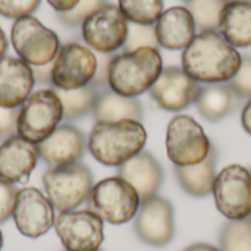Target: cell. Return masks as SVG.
Masks as SVG:
<instances>
[{
    "label": "cell",
    "mask_w": 251,
    "mask_h": 251,
    "mask_svg": "<svg viewBox=\"0 0 251 251\" xmlns=\"http://www.w3.org/2000/svg\"><path fill=\"white\" fill-rule=\"evenodd\" d=\"M243 56L219 31H203L182 51V69L197 82H228L241 66Z\"/></svg>",
    "instance_id": "6da1fadb"
},
{
    "label": "cell",
    "mask_w": 251,
    "mask_h": 251,
    "mask_svg": "<svg viewBox=\"0 0 251 251\" xmlns=\"http://www.w3.org/2000/svg\"><path fill=\"white\" fill-rule=\"evenodd\" d=\"M146 141L147 131L141 122H97L88 137V150L101 165L119 168L143 151Z\"/></svg>",
    "instance_id": "7a4b0ae2"
},
{
    "label": "cell",
    "mask_w": 251,
    "mask_h": 251,
    "mask_svg": "<svg viewBox=\"0 0 251 251\" xmlns=\"http://www.w3.org/2000/svg\"><path fill=\"white\" fill-rule=\"evenodd\" d=\"M163 69L157 49L141 47L115 54L109 66V87L125 97H137L156 82Z\"/></svg>",
    "instance_id": "3957f363"
},
{
    "label": "cell",
    "mask_w": 251,
    "mask_h": 251,
    "mask_svg": "<svg viewBox=\"0 0 251 251\" xmlns=\"http://www.w3.org/2000/svg\"><path fill=\"white\" fill-rule=\"evenodd\" d=\"M63 119V106L51 88L29 94L18 113V135L29 143L44 141Z\"/></svg>",
    "instance_id": "277c9868"
},
{
    "label": "cell",
    "mask_w": 251,
    "mask_h": 251,
    "mask_svg": "<svg viewBox=\"0 0 251 251\" xmlns=\"http://www.w3.org/2000/svg\"><path fill=\"white\" fill-rule=\"evenodd\" d=\"M43 185L51 206L59 212L75 210L88 200L93 174L82 163L50 168L43 174Z\"/></svg>",
    "instance_id": "5b68a950"
},
{
    "label": "cell",
    "mask_w": 251,
    "mask_h": 251,
    "mask_svg": "<svg viewBox=\"0 0 251 251\" xmlns=\"http://www.w3.org/2000/svg\"><path fill=\"white\" fill-rule=\"evenodd\" d=\"M87 203L88 210L103 221L122 225L135 218L141 200L132 185L119 176H112L93 187Z\"/></svg>",
    "instance_id": "8992f818"
},
{
    "label": "cell",
    "mask_w": 251,
    "mask_h": 251,
    "mask_svg": "<svg viewBox=\"0 0 251 251\" xmlns=\"http://www.w3.org/2000/svg\"><path fill=\"white\" fill-rule=\"evenodd\" d=\"M212 144L201 125L188 115L174 116L166 129V153L175 166H193L203 162Z\"/></svg>",
    "instance_id": "52a82bcc"
},
{
    "label": "cell",
    "mask_w": 251,
    "mask_h": 251,
    "mask_svg": "<svg viewBox=\"0 0 251 251\" xmlns=\"http://www.w3.org/2000/svg\"><path fill=\"white\" fill-rule=\"evenodd\" d=\"M10 38L19 59L29 66H41L53 62L62 47L57 34L46 28L34 16L16 19Z\"/></svg>",
    "instance_id": "ba28073f"
},
{
    "label": "cell",
    "mask_w": 251,
    "mask_h": 251,
    "mask_svg": "<svg viewBox=\"0 0 251 251\" xmlns=\"http://www.w3.org/2000/svg\"><path fill=\"white\" fill-rule=\"evenodd\" d=\"M213 197L216 209L229 221L251 216V174L241 165L224 168L215 179Z\"/></svg>",
    "instance_id": "9c48e42d"
},
{
    "label": "cell",
    "mask_w": 251,
    "mask_h": 251,
    "mask_svg": "<svg viewBox=\"0 0 251 251\" xmlns=\"http://www.w3.org/2000/svg\"><path fill=\"white\" fill-rule=\"evenodd\" d=\"M53 226L66 251H99L104 240L103 219L88 209L60 212Z\"/></svg>",
    "instance_id": "30bf717a"
},
{
    "label": "cell",
    "mask_w": 251,
    "mask_h": 251,
    "mask_svg": "<svg viewBox=\"0 0 251 251\" xmlns=\"http://www.w3.org/2000/svg\"><path fill=\"white\" fill-rule=\"evenodd\" d=\"M128 24L119 6L106 3L82 22V38L94 51L113 53L124 47Z\"/></svg>",
    "instance_id": "8fae6325"
},
{
    "label": "cell",
    "mask_w": 251,
    "mask_h": 251,
    "mask_svg": "<svg viewBox=\"0 0 251 251\" xmlns=\"http://www.w3.org/2000/svg\"><path fill=\"white\" fill-rule=\"evenodd\" d=\"M96 71V53L79 43H68L53 60L51 85L59 90H76L91 84Z\"/></svg>",
    "instance_id": "7c38bea8"
},
{
    "label": "cell",
    "mask_w": 251,
    "mask_h": 251,
    "mask_svg": "<svg viewBox=\"0 0 251 251\" xmlns=\"http://www.w3.org/2000/svg\"><path fill=\"white\" fill-rule=\"evenodd\" d=\"M137 237L153 247H163L175 237L174 207L169 200L154 196L141 201L134 218Z\"/></svg>",
    "instance_id": "4fadbf2b"
},
{
    "label": "cell",
    "mask_w": 251,
    "mask_h": 251,
    "mask_svg": "<svg viewBox=\"0 0 251 251\" xmlns=\"http://www.w3.org/2000/svg\"><path fill=\"white\" fill-rule=\"evenodd\" d=\"M12 218L18 231L28 238H38L54 225V207L50 200L34 187L18 191Z\"/></svg>",
    "instance_id": "5bb4252c"
},
{
    "label": "cell",
    "mask_w": 251,
    "mask_h": 251,
    "mask_svg": "<svg viewBox=\"0 0 251 251\" xmlns=\"http://www.w3.org/2000/svg\"><path fill=\"white\" fill-rule=\"evenodd\" d=\"M149 91L162 109L179 112L197 101L201 93V85L184 69L169 66L162 69L159 78Z\"/></svg>",
    "instance_id": "9a60e30c"
},
{
    "label": "cell",
    "mask_w": 251,
    "mask_h": 251,
    "mask_svg": "<svg viewBox=\"0 0 251 251\" xmlns=\"http://www.w3.org/2000/svg\"><path fill=\"white\" fill-rule=\"evenodd\" d=\"M38 156L50 166H66L78 163L87 149L85 135L75 126L59 125L44 141L37 144Z\"/></svg>",
    "instance_id": "2e32d148"
},
{
    "label": "cell",
    "mask_w": 251,
    "mask_h": 251,
    "mask_svg": "<svg viewBox=\"0 0 251 251\" xmlns=\"http://www.w3.org/2000/svg\"><path fill=\"white\" fill-rule=\"evenodd\" d=\"M38 157L37 144L21 138L18 134L6 138L0 146V181L7 184L26 182Z\"/></svg>",
    "instance_id": "e0dca14e"
},
{
    "label": "cell",
    "mask_w": 251,
    "mask_h": 251,
    "mask_svg": "<svg viewBox=\"0 0 251 251\" xmlns=\"http://www.w3.org/2000/svg\"><path fill=\"white\" fill-rule=\"evenodd\" d=\"M35 84L31 66L22 59L0 60V106L18 109L29 97Z\"/></svg>",
    "instance_id": "ac0fdd59"
},
{
    "label": "cell",
    "mask_w": 251,
    "mask_h": 251,
    "mask_svg": "<svg viewBox=\"0 0 251 251\" xmlns=\"http://www.w3.org/2000/svg\"><path fill=\"white\" fill-rule=\"evenodd\" d=\"M118 176L132 185L140 200L146 201L157 196L163 182V169L151 153L143 150L118 168Z\"/></svg>",
    "instance_id": "d6986e66"
},
{
    "label": "cell",
    "mask_w": 251,
    "mask_h": 251,
    "mask_svg": "<svg viewBox=\"0 0 251 251\" xmlns=\"http://www.w3.org/2000/svg\"><path fill=\"white\" fill-rule=\"evenodd\" d=\"M159 46L169 50L185 49L196 37V22L185 6L165 10L154 24Z\"/></svg>",
    "instance_id": "ffe728a7"
},
{
    "label": "cell",
    "mask_w": 251,
    "mask_h": 251,
    "mask_svg": "<svg viewBox=\"0 0 251 251\" xmlns=\"http://www.w3.org/2000/svg\"><path fill=\"white\" fill-rule=\"evenodd\" d=\"M93 115L97 122H141L143 107L135 97H125L110 90V87H104L97 96V100L93 107Z\"/></svg>",
    "instance_id": "44dd1931"
},
{
    "label": "cell",
    "mask_w": 251,
    "mask_h": 251,
    "mask_svg": "<svg viewBox=\"0 0 251 251\" xmlns=\"http://www.w3.org/2000/svg\"><path fill=\"white\" fill-rule=\"evenodd\" d=\"M218 150L212 146L209 156L193 166H175V175L181 188L193 197H206L212 193L216 179Z\"/></svg>",
    "instance_id": "7402d4cb"
},
{
    "label": "cell",
    "mask_w": 251,
    "mask_h": 251,
    "mask_svg": "<svg viewBox=\"0 0 251 251\" xmlns=\"http://www.w3.org/2000/svg\"><path fill=\"white\" fill-rule=\"evenodd\" d=\"M240 103L241 97L228 82H215L201 87V93L196 101L201 116L210 122L224 119L232 113Z\"/></svg>",
    "instance_id": "603a6c76"
},
{
    "label": "cell",
    "mask_w": 251,
    "mask_h": 251,
    "mask_svg": "<svg viewBox=\"0 0 251 251\" xmlns=\"http://www.w3.org/2000/svg\"><path fill=\"white\" fill-rule=\"evenodd\" d=\"M219 32L234 47H250L251 3L229 1L221 15Z\"/></svg>",
    "instance_id": "cb8c5ba5"
},
{
    "label": "cell",
    "mask_w": 251,
    "mask_h": 251,
    "mask_svg": "<svg viewBox=\"0 0 251 251\" xmlns=\"http://www.w3.org/2000/svg\"><path fill=\"white\" fill-rule=\"evenodd\" d=\"M62 101L63 106V119L74 121L85 116L88 112H93L94 103L100 93V87L94 84H88L85 87L76 90H59L51 88Z\"/></svg>",
    "instance_id": "d4e9b609"
},
{
    "label": "cell",
    "mask_w": 251,
    "mask_h": 251,
    "mask_svg": "<svg viewBox=\"0 0 251 251\" xmlns=\"http://www.w3.org/2000/svg\"><path fill=\"white\" fill-rule=\"evenodd\" d=\"M229 0H188L185 7L193 15L196 28L203 31H218L221 15Z\"/></svg>",
    "instance_id": "484cf974"
},
{
    "label": "cell",
    "mask_w": 251,
    "mask_h": 251,
    "mask_svg": "<svg viewBox=\"0 0 251 251\" xmlns=\"http://www.w3.org/2000/svg\"><path fill=\"white\" fill-rule=\"evenodd\" d=\"M119 9L128 22L154 25L163 13V0H119Z\"/></svg>",
    "instance_id": "4316f807"
},
{
    "label": "cell",
    "mask_w": 251,
    "mask_h": 251,
    "mask_svg": "<svg viewBox=\"0 0 251 251\" xmlns=\"http://www.w3.org/2000/svg\"><path fill=\"white\" fill-rule=\"evenodd\" d=\"M221 251H251V218L228 221L219 235Z\"/></svg>",
    "instance_id": "83f0119b"
},
{
    "label": "cell",
    "mask_w": 251,
    "mask_h": 251,
    "mask_svg": "<svg viewBox=\"0 0 251 251\" xmlns=\"http://www.w3.org/2000/svg\"><path fill=\"white\" fill-rule=\"evenodd\" d=\"M141 47H151L159 50L160 46L156 37V28L154 25H140V24L129 22L126 41L122 47L124 53L134 51Z\"/></svg>",
    "instance_id": "f1b7e54d"
},
{
    "label": "cell",
    "mask_w": 251,
    "mask_h": 251,
    "mask_svg": "<svg viewBox=\"0 0 251 251\" xmlns=\"http://www.w3.org/2000/svg\"><path fill=\"white\" fill-rule=\"evenodd\" d=\"M104 4H106V0H79L78 4L72 10L60 12L57 13V16L65 25L76 26V25H81L91 13H94Z\"/></svg>",
    "instance_id": "f546056e"
},
{
    "label": "cell",
    "mask_w": 251,
    "mask_h": 251,
    "mask_svg": "<svg viewBox=\"0 0 251 251\" xmlns=\"http://www.w3.org/2000/svg\"><path fill=\"white\" fill-rule=\"evenodd\" d=\"M41 0H0V15L10 19L29 16Z\"/></svg>",
    "instance_id": "4dcf8cb0"
},
{
    "label": "cell",
    "mask_w": 251,
    "mask_h": 251,
    "mask_svg": "<svg viewBox=\"0 0 251 251\" xmlns=\"http://www.w3.org/2000/svg\"><path fill=\"white\" fill-rule=\"evenodd\" d=\"M228 84L234 88V91L243 99L249 97L251 99V57L243 56L241 66L235 76L228 81Z\"/></svg>",
    "instance_id": "1f68e13d"
},
{
    "label": "cell",
    "mask_w": 251,
    "mask_h": 251,
    "mask_svg": "<svg viewBox=\"0 0 251 251\" xmlns=\"http://www.w3.org/2000/svg\"><path fill=\"white\" fill-rule=\"evenodd\" d=\"M18 191L19 190L15 187V184L0 181V224H3L12 216Z\"/></svg>",
    "instance_id": "d6a6232c"
},
{
    "label": "cell",
    "mask_w": 251,
    "mask_h": 251,
    "mask_svg": "<svg viewBox=\"0 0 251 251\" xmlns=\"http://www.w3.org/2000/svg\"><path fill=\"white\" fill-rule=\"evenodd\" d=\"M18 109H6L0 106V138L6 140L12 135L18 134L16 125H18Z\"/></svg>",
    "instance_id": "836d02e7"
},
{
    "label": "cell",
    "mask_w": 251,
    "mask_h": 251,
    "mask_svg": "<svg viewBox=\"0 0 251 251\" xmlns=\"http://www.w3.org/2000/svg\"><path fill=\"white\" fill-rule=\"evenodd\" d=\"M96 53V57H97V71H96V75H94V79L91 81V84L100 87V88H104V87H109V66H110V62L113 59V53H99V51H94Z\"/></svg>",
    "instance_id": "e575fe53"
},
{
    "label": "cell",
    "mask_w": 251,
    "mask_h": 251,
    "mask_svg": "<svg viewBox=\"0 0 251 251\" xmlns=\"http://www.w3.org/2000/svg\"><path fill=\"white\" fill-rule=\"evenodd\" d=\"M32 69V75L37 84H46L50 82L51 84V71H53V62L47 63V65H41V66H31Z\"/></svg>",
    "instance_id": "d590c367"
},
{
    "label": "cell",
    "mask_w": 251,
    "mask_h": 251,
    "mask_svg": "<svg viewBox=\"0 0 251 251\" xmlns=\"http://www.w3.org/2000/svg\"><path fill=\"white\" fill-rule=\"evenodd\" d=\"M47 1L57 13H60V12L72 10L78 4L79 0H47Z\"/></svg>",
    "instance_id": "8d00e7d4"
},
{
    "label": "cell",
    "mask_w": 251,
    "mask_h": 251,
    "mask_svg": "<svg viewBox=\"0 0 251 251\" xmlns=\"http://www.w3.org/2000/svg\"><path fill=\"white\" fill-rule=\"evenodd\" d=\"M241 124H243V128L251 135V99H249L247 104H246L244 109H243V113H241Z\"/></svg>",
    "instance_id": "74e56055"
},
{
    "label": "cell",
    "mask_w": 251,
    "mask_h": 251,
    "mask_svg": "<svg viewBox=\"0 0 251 251\" xmlns=\"http://www.w3.org/2000/svg\"><path fill=\"white\" fill-rule=\"evenodd\" d=\"M184 251H221V250H218L216 247H213V246H210V244L199 243V244H193V246H190L188 249H185Z\"/></svg>",
    "instance_id": "f35d334b"
},
{
    "label": "cell",
    "mask_w": 251,
    "mask_h": 251,
    "mask_svg": "<svg viewBox=\"0 0 251 251\" xmlns=\"http://www.w3.org/2000/svg\"><path fill=\"white\" fill-rule=\"evenodd\" d=\"M6 50H7V38H6V34L3 32V29L0 28V60L4 59Z\"/></svg>",
    "instance_id": "ab89813d"
},
{
    "label": "cell",
    "mask_w": 251,
    "mask_h": 251,
    "mask_svg": "<svg viewBox=\"0 0 251 251\" xmlns=\"http://www.w3.org/2000/svg\"><path fill=\"white\" fill-rule=\"evenodd\" d=\"M3 247V235H1V231H0V250Z\"/></svg>",
    "instance_id": "60d3db41"
},
{
    "label": "cell",
    "mask_w": 251,
    "mask_h": 251,
    "mask_svg": "<svg viewBox=\"0 0 251 251\" xmlns=\"http://www.w3.org/2000/svg\"><path fill=\"white\" fill-rule=\"evenodd\" d=\"M229 1H249L251 3V0H229Z\"/></svg>",
    "instance_id": "b9f144b4"
},
{
    "label": "cell",
    "mask_w": 251,
    "mask_h": 251,
    "mask_svg": "<svg viewBox=\"0 0 251 251\" xmlns=\"http://www.w3.org/2000/svg\"><path fill=\"white\" fill-rule=\"evenodd\" d=\"M250 174H251V171H250Z\"/></svg>",
    "instance_id": "7bdbcfd3"
},
{
    "label": "cell",
    "mask_w": 251,
    "mask_h": 251,
    "mask_svg": "<svg viewBox=\"0 0 251 251\" xmlns=\"http://www.w3.org/2000/svg\"><path fill=\"white\" fill-rule=\"evenodd\" d=\"M187 1H188V0H187Z\"/></svg>",
    "instance_id": "ee69618b"
}]
</instances>
